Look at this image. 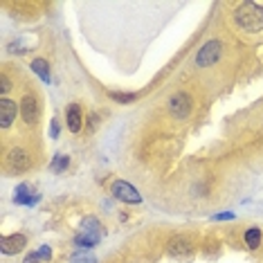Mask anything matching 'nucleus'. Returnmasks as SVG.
<instances>
[{"instance_id": "1", "label": "nucleus", "mask_w": 263, "mask_h": 263, "mask_svg": "<svg viewBox=\"0 0 263 263\" xmlns=\"http://www.w3.org/2000/svg\"><path fill=\"white\" fill-rule=\"evenodd\" d=\"M234 23L248 34L263 32V7L256 3H250V0L241 3L234 9Z\"/></svg>"}, {"instance_id": "2", "label": "nucleus", "mask_w": 263, "mask_h": 263, "mask_svg": "<svg viewBox=\"0 0 263 263\" xmlns=\"http://www.w3.org/2000/svg\"><path fill=\"white\" fill-rule=\"evenodd\" d=\"M166 106H169V112L176 119H187L191 115V110H194V99H191L189 92L178 90V92H173L169 97Z\"/></svg>"}, {"instance_id": "3", "label": "nucleus", "mask_w": 263, "mask_h": 263, "mask_svg": "<svg viewBox=\"0 0 263 263\" xmlns=\"http://www.w3.org/2000/svg\"><path fill=\"white\" fill-rule=\"evenodd\" d=\"M223 57V45H220V41L212 39L207 41L205 45L198 50V54H196V68H212L214 63H218V59Z\"/></svg>"}, {"instance_id": "4", "label": "nucleus", "mask_w": 263, "mask_h": 263, "mask_svg": "<svg viewBox=\"0 0 263 263\" xmlns=\"http://www.w3.org/2000/svg\"><path fill=\"white\" fill-rule=\"evenodd\" d=\"M21 117L27 126H36L41 117V99L36 92H25L21 99Z\"/></svg>"}, {"instance_id": "5", "label": "nucleus", "mask_w": 263, "mask_h": 263, "mask_svg": "<svg viewBox=\"0 0 263 263\" xmlns=\"http://www.w3.org/2000/svg\"><path fill=\"white\" fill-rule=\"evenodd\" d=\"M166 252L171 256H178V259H187L196 252V241L189 234H173L166 243Z\"/></svg>"}, {"instance_id": "6", "label": "nucleus", "mask_w": 263, "mask_h": 263, "mask_svg": "<svg viewBox=\"0 0 263 263\" xmlns=\"http://www.w3.org/2000/svg\"><path fill=\"white\" fill-rule=\"evenodd\" d=\"M5 166L14 173H25L27 169H32V155H29L25 148L14 146L5 155Z\"/></svg>"}, {"instance_id": "7", "label": "nucleus", "mask_w": 263, "mask_h": 263, "mask_svg": "<svg viewBox=\"0 0 263 263\" xmlns=\"http://www.w3.org/2000/svg\"><path fill=\"white\" fill-rule=\"evenodd\" d=\"M110 196H115L119 202H126V205H140L142 202V194L126 180H115L112 182L110 184Z\"/></svg>"}, {"instance_id": "8", "label": "nucleus", "mask_w": 263, "mask_h": 263, "mask_svg": "<svg viewBox=\"0 0 263 263\" xmlns=\"http://www.w3.org/2000/svg\"><path fill=\"white\" fill-rule=\"evenodd\" d=\"M27 248V236L16 232V234H7L0 238V250H3L5 256H14V254H21L23 250Z\"/></svg>"}, {"instance_id": "9", "label": "nucleus", "mask_w": 263, "mask_h": 263, "mask_svg": "<svg viewBox=\"0 0 263 263\" xmlns=\"http://www.w3.org/2000/svg\"><path fill=\"white\" fill-rule=\"evenodd\" d=\"M21 112V101H14L9 97H0V126L9 128L16 122Z\"/></svg>"}, {"instance_id": "10", "label": "nucleus", "mask_w": 263, "mask_h": 263, "mask_svg": "<svg viewBox=\"0 0 263 263\" xmlns=\"http://www.w3.org/2000/svg\"><path fill=\"white\" fill-rule=\"evenodd\" d=\"M14 202H16V205H27V207H32V205H36V202H39V194H34L32 184L21 182L18 187L14 189Z\"/></svg>"}, {"instance_id": "11", "label": "nucleus", "mask_w": 263, "mask_h": 263, "mask_svg": "<svg viewBox=\"0 0 263 263\" xmlns=\"http://www.w3.org/2000/svg\"><path fill=\"white\" fill-rule=\"evenodd\" d=\"M65 126H68L70 133H79V130H81L83 115H81L79 104H70L68 108H65Z\"/></svg>"}, {"instance_id": "12", "label": "nucleus", "mask_w": 263, "mask_h": 263, "mask_svg": "<svg viewBox=\"0 0 263 263\" xmlns=\"http://www.w3.org/2000/svg\"><path fill=\"white\" fill-rule=\"evenodd\" d=\"M101 241V232H79V234L74 236V245L81 250H92L95 245H99Z\"/></svg>"}, {"instance_id": "13", "label": "nucleus", "mask_w": 263, "mask_h": 263, "mask_svg": "<svg viewBox=\"0 0 263 263\" xmlns=\"http://www.w3.org/2000/svg\"><path fill=\"white\" fill-rule=\"evenodd\" d=\"M243 241L248 245V250H259L261 248V241H263V232L259 227H248L243 234Z\"/></svg>"}, {"instance_id": "14", "label": "nucleus", "mask_w": 263, "mask_h": 263, "mask_svg": "<svg viewBox=\"0 0 263 263\" xmlns=\"http://www.w3.org/2000/svg\"><path fill=\"white\" fill-rule=\"evenodd\" d=\"M32 70H34V74L39 77L43 83H50L52 81V77H50V63H47V59H34L32 61Z\"/></svg>"}, {"instance_id": "15", "label": "nucleus", "mask_w": 263, "mask_h": 263, "mask_svg": "<svg viewBox=\"0 0 263 263\" xmlns=\"http://www.w3.org/2000/svg\"><path fill=\"white\" fill-rule=\"evenodd\" d=\"M108 97L115 101V104H133V101L140 97L137 92H117V90H110Z\"/></svg>"}, {"instance_id": "16", "label": "nucleus", "mask_w": 263, "mask_h": 263, "mask_svg": "<svg viewBox=\"0 0 263 263\" xmlns=\"http://www.w3.org/2000/svg\"><path fill=\"white\" fill-rule=\"evenodd\" d=\"M70 166V155H63V153H59L54 155V160H52V164H50V169L54 171V173H63L65 169Z\"/></svg>"}, {"instance_id": "17", "label": "nucleus", "mask_w": 263, "mask_h": 263, "mask_svg": "<svg viewBox=\"0 0 263 263\" xmlns=\"http://www.w3.org/2000/svg\"><path fill=\"white\" fill-rule=\"evenodd\" d=\"M70 263H97V259H95V254L90 252V250H79V252L72 254Z\"/></svg>"}, {"instance_id": "18", "label": "nucleus", "mask_w": 263, "mask_h": 263, "mask_svg": "<svg viewBox=\"0 0 263 263\" xmlns=\"http://www.w3.org/2000/svg\"><path fill=\"white\" fill-rule=\"evenodd\" d=\"M81 230H83V232H101V223H99L97 218L88 216V218H83V223H81Z\"/></svg>"}, {"instance_id": "19", "label": "nucleus", "mask_w": 263, "mask_h": 263, "mask_svg": "<svg viewBox=\"0 0 263 263\" xmlns=\"http://www.w3.org/2000/svg\"><path fill=\"white\" fill-rule=\"evenodd\" d=\"M14 88V83H11V79H9V74L7 72H3L0 74V92H3V97H7V92Z\"/></svg>"}, {"instance_id": "20", "label": "nucleus", "mask_w": 263, "mask_h": 263, "mask_svg": "<svg viewBox=\"0 0 263 263\" xmlns=\"http://www.w3.org/2000/svg\"><path fill=\"white\" fill-rule=\"evenodd\" d=\"M36 254H39L41 263H50L52 261V248L50 245H41V248L36 250Z\"/></svg>"}, {"instance_id": "21", "label": "nucleus", "mask_w": 263, "mask_h": 263, "mask_svg": "<svg viewBox=\"0 0 263 263\" xmlns=\"http://www.w3.org/2000/svg\"><path fill=\"white\" fill-rule=\"evenodd\" d=\"M23 263H41V259H39V254H36V252H29L25 259H23Z\"/></svg>"}, {"instance_id": "22", "label": "nucleus", "mask_w": 263, "mask_h": 263, "mask_svg": "<svg viewBox=\"0 0 263 263\" xmlns=\"http://www.w3.org/2000/svg\"><path fill=\"white\" fill-rule=\"evenodd\" d=\"M50 135H52V140H57V137H59V122H57V119H52V126H50Z\"/></svg>"}, {"instance_id": "23", "label": "nucleus", "mask_w": 263, "mask_h": 263, "mask_svg": "<svg viewBox=\"0 0 263 263\" xmlns=\"http://www.w3.org/2000/svg\"><path fill=\"white\" fill-rule=\"evenodd\" d=\"M214 220H234V214H230V212L216 214V216H214Z\"/></svg>"}]
</instances>
